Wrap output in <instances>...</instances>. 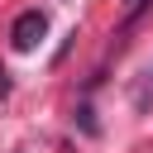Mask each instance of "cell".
I'll list each match as a JSON object with an SVG mask.
<instances>
[{
	"label": "cell",
	"instance_id": "obj_3",
	"mask_svg": "<svg viewBox=\"0 0 153 153\" xmlns=\"http://www.w3.org/2000/svg\"><path fill=\"white\" fill-rule=\"evenodd\" d=\"M134 5H139V0H134ZM134 5H129V10H134Z\"/></svg>",
	"mask_w": 153,
	"mask_h": 153
},
{
	"label": "cell",
	"instance_id": "obj_1",
	"mask_svg": "<svg viewBox=\"0 0 153 153\" xmlns=\"http://www.w3.org/2000/svg\"><path fill=\"white\" fill-rule=\"evenodd\" d=\"M43 33H48V14H43V10H24V14L10 24V48H14V53H33V48L43 43Z\"/></svg>",
	"mask_w": 153,
	"mask_h": 153
},
{
	"label": "cell",
	"instance_id": "obj_2",
	"mask_svg": "<svg viewBox=\"0 0 153 153\" xmlns=\"http://www.w3.org/2000/svg\"><path fill=\"white\" fill-rule=\"evenodd\" d=\"M134 110H143V115L153 110V72H148V81L134 86Z\"/></svg>",
	"mask_w": 153,
	"mask_h": 153
}]
</instances>
